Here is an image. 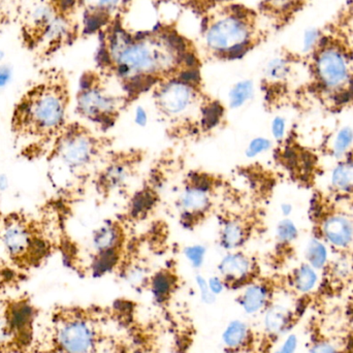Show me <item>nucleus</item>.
Returning <instances> with one entry per match:
<instances>
[{"mask_svg": "<svg viewBox=\"0 0 353 353\" xmlns=\"http://www.w3.org/2000/svg\"><path fill=\"white\" fill-rule=\"evenodd\" d=\"M195 283H196L197 290H199L201 301L208 305L214 303V301L216 300V296H214L211 290H210L207 278L199 274V275H196V277H195Z\"/></svg>", "mask_w": 353, "mask_h": 353, "instance_id": "34", "label": "nucleus"}, {"mask_svg": "<svg viewBox=\"0 0 353 353\" xmlns=\"http://www.w3.org/2000/svg\"><path fill=\"white\" fill-rule=\"evenodd\" d=\"M112 84L111 79L91 70L81 77L77 92V114L103 132L113 128L130 105L124 92L116 91Z\"/></svg>", "mask_w": 353, "mask_h": 353, "instance_id": "8", "label": "nucleus"}, {"mask_svg": "<svg viewBox=\"0 0 353 353\" xmlns=\"http://www.w3.org/2000/svg\"><path fill=\"white\" fill-rule=\"evenodd\" d=\"M141 161L142 153L139 151H110L95 175L97 192L108 196L125 188L136 175Z\"/></svg>", "mask_w": 353, "mask_h": 353, "instance_id": "11", "label": "nucleus"}, {"mask_svg": "<svg viewBox=\"0 0 353 353\" xmlns=\"http://www.w3.org/2000/svg\"><path fill=\"white\" fill-rule=\"evenodd\" d=\"M332 185L338 190L353 191V161H343L334 169Z\"/></svg>", "mask_w": 353, "mask_h": 353, "instance_id": "25", "label": "nucleus"}, {"mask_svg": "<svg viewBox=\"0 0 353 353\" xmlns=\"http://www.w3.org/2000/svg\"><path fill=\"white\" fill-rule=\"evenodd\" d=\"M306 259L309 265L315 270H321L327 265L329 253L327 247L319 239L310 241L306 249Z\"/></svg>", "mask_w": 353, "mask_h": 353, "instance_id": "26", "label": "nucleus"}, {"mask_svg": "<svg viewBox=\"0 0 353 353\" xmlns=\"http://www.w3.org/2000/svg\"><path fill=\"white\" fill-rule=\"evenodd\" d=\"M53 143L52 161L72 178L86 176L105 159L112 146L110 139L79 123L68 124Z\"/></svg>", "mask_w": 353, "mask_h": 353, "instance_id": "7", "label": "nucleus"}, {"mask_svg": "<svg viewBox=\"0 0 353 353\" xmlns=\"http://www.w3.org/2000/svg\"><path fill=\"white\" fill-rule=\"evenodd\" d=\"M298 350V337L296 335H288L283 340L281 345L276 348L273 353H296Z\"/></svg>", "mask_w": 353, "mask_h": 353, "instance_id": "36", "label": "nucleus"}, {"mask_svg": "<svg viewBox=\"0 0 353 353\" xmlns=\"http://www.w3.org/2000/svg\"><path fill=\"white\" fill-rule=\"evenodd\" d=\"M151 93L157 113L175 138H193L211 132L225 115L222 103L203 90L199 72L165 81Z\"/></svg>", "mask_w": 353, "mask_h": 353, "instance_id": "4", "label": "nucleus"}, {"mask_svg": "<svg viewBox=\"0 0 353 353\" xmlns=\"http://www.w3.org/2000/svg\"><path fill=\"white\" fill-rule=\"evenodd\" d=\"M259 342V331L242 319L230 321L222 332L224 353H257Z\"/></svg>", "mask_w": 353, "mask_h": 353, "instance_id": "18", "label": "nucleus"}, {"mask_svg": "<svg viewBox=\"0 0 353 353\" xmlns=\"http://www.w3.org/2000/svg\"><path fill=\"white\" fill-rule=\"evenodd\" d=\"M217 272L225 290L236 294L263 276L259 261L242 249L226 252L218 263Z\"/></svg>", "mask_w": 353, "mask_h": 353, "instance_id": "13", "label": "nucleus"}, {"mask_svg": "<svg viewBox=\"0 0 353 353\" xmlns=\"http://www.w3.org/2000/svg\"><path fill=\"white\" fill-rule=\"evenodd\" d=\"M232 0H179L183 8H190L192 12H196L199 16L205 14L208 10L220 4L232 2Z\"/></svg>", "mask_w": 353, "mask_h": 353, "instance_id": "31", "label": "nucleus"}, {"mask_svg": "<svg viewBox=\"0 0 353 353\" xmlns=\"http://www.w3.org/2000/svg\"><path fill=\"white\" fill-rule=\"evenodd\" d=\"M272 136L277 142H281L285 138L286 120L281 116H276L271 124Z\"/></svg>", "mask_w": 353, "mask_h": 353, "instance_id": "35", "label": "nucleus"}, {"mask_svg": "<svg viewBox=\"0 0 353 353\" xmlns=\"http://www.w3.org/2000/svg\"><path fill=\"white\" fill-rule=\"evenodd\" d=\"M309 353H346V352L331 340L319 339L312 344Z\"/></svg>", "mask_w": 353, "mask_h": 353, "instance_id": "33", "label": "nucleus"}, {"mask_svg": "<svg viewBox=\"0 0 353 353\" xmlns=\"http://www.w3.org/2000/svg\"><path fill=\"white\" fill-rule=\"evenodd\" d=\"M208 284H209L210 290H211L212 294L215 296H219L225 290L223 282H222L221 278L218 275L208 278Z\"/></svg>", "mask_w": 353, "mask_h": 353, "instance_id": "38", "label": "nucleus"}, {"mask_svg": "<svg viewBox=\"0 0 353 353\" xmlns=\"http://www.w3.org/2000/svg\"><path fill=\"white\" fill-rule=\"evenodd\" d=\"M180 290V278L173 268L165 267L151 274L146 290L150 292L155 304L159 307L169 306Z\"/></svg>", "mask_w": 353, "mask_h": 353, "instance_id": "20", "label": "nucleus"}, {"mask_svg": "<svg viewBox=\"0 0 353 353\" xmlns=\"http://www.w3.org/2000/svg\"><path fill=\"white\" fill-rule=\"evenodd\" d=\"M183 254L192 269L199 270L205 263L207 248L203 245H189L183 249Z\"/></svg>", "mask_w": 353, "mask_h": 353, "instance_id": "29", "label": "nucleus"}, {"mask_svg": "<svg viewBox=\"0 0 353 353\" xmlns=\"http://www.w3.org/2000/svg\"><path fill=\"white\" fill-rule=\"evenodd\" d=\"M8 187V176L1 175L0 176V190H6Z\"/></svg>", "mask_w": 353, "mask_h": 353, "instance_id": "41", "label": "nucleus"}, {"mask_svg": "<svg viewBox=\"0 0 353 353\" xmlns=\"http://www.w3.org/2000/svg\"><path fill=\"white\" fill-rule=\"evenodd\" d=\"M279 286L273 278L261 276L259 280L238 292L236 303L247 315H263L276 302Z\"/></svg>", "mask_w": 353, "mask_h": 353, "instance_id": "14", "label": "nucleus"}, {"mask_svg": "<svg viewBox=\"0 0 353 353\" xmlns=\"http://www.w3.org/2000/svg\"><path fill=\"white\" fill-rule=\"evenodd\" d=\"M134 123L138 125L139 128H146L147 124L149 122V115L147 110L145 109L142 105H138L134 110Z\"/></svg>", "mask_w": 353, "mask_h": 353, "instance_id": "37", "label": "nucleus"}, {"mask_svg": "<svg viewBox=\"0 0 353 353\" xmlns=\"http://www.w3.org/2000/svg\"><path fill=\"white\" fill-rule=\"evenodd\" d=\"M153 203H154V192L151 190H143L142 192L134 195V199L132 201L130 212L134 217L144 216L152 209Z\"/></svg>", "mask_w": 353, "mask_h": 353, "instance_id": "27", "label": "nucleus"}, {"mask_svg": "<svg viewBox=\"0 0 353 353\" xmlns=\"http://www.w3.org/2000/svg\"><path fill=\"white\" fill-rule=\"evenodd\" d=\"M124 0H80L81 35L99 34L116 18Z\"/></svg>", "mask_w": 353, "mask_h": 353, "instance_id": "15", "label": "nucleus"}, {"mask_svg": "<svg viewBox=\"0 0 353 353\" xmlns=\"http://www.w3.org/2000/svg\"><path fill=\"white\" fill-rule=\"evenodd\" d=\"M4 59V52L0 50V64H1L2 60Z\"/></svg>", "mask_w": 353, "mask_h": 353, "instance_id": "42", "label": "nucleus"}, {"mask_svg": "<svg viewBox=\"0 0 353 353\" xmlns=\"http://www.w3.org/2000/svg\"><path fill=\"white\" fill-rule=\"evenodd\" d=\"M353 142V130L350 128H343L338 132L334 142L333 153L337 159L347 152Z\"/></svg>", "mask_w": 353, "mask_h": 353, "instance_id": "30", "label": "nucleus"}, {"mask_svg": "<svg viewBox=\"0 0 353 353\" xmlns=\"http://www.w3.org/2000/svg\"><path fill=\"white\" fill-rule=\"evenodd\" d=\"M51 0L33 2L24 14V39L32 47L39 45V39L49 23L57 14Z\"/></svg>", "mask_w": 353, "mask_h": 353, "instance_id": "19", "label": "nucleus"}, {"mask_svg": "<svg viewBox=\"0 0 353 353\" xmlns=\"http://www.w3.org/2000/svg\"><path fill=\"white\" fill-rule=\"evenodd\" d=\"M325 24L347 37L353 43V0H346Z\"/></svg>", "mask_w": 353, "mask_h": 353, "instance_id": "23", "label": "nucleus"}, {"mask_svg": "<svg viewBox=\"0 0 353 353\" xmlns=\"http://www.w3.org/2000/svg\"><path fill=\"white\" fill-rule=\"evenodd\" d=\"M12 80V70L8 66L0 64V89L4 88Z\"/></svg>", "mask_w": 353, "mask_h": 353, "instance_id": "39", "label": "nucleus"}, {"mask_svg": "<svg viewBox=\"0 0 353 353\" xmlns=\"http://www.w3.org/2000/svg\"><path fill=\"white\" fill-rule=\"evenodd\" d=\"M251 218L244 214L226 213L220 218L218 244L226 252L241 250L252 236Z\"/></svg>", "mask_w": 353, "mask_h": 353, "instance_id": "16", "label": "nucleus"}, {"mask_svg": "<svg viewBox=\"0 0 353 353\" xmlns=\"http://www.w3.org/2000/svg\"><path fill=\"white\" fill-rule=\"evenodd\" d=\"M161 331L137 303L120 299L59 307L39 346L45 353H163Z\"/></svg>", "mask_w": 353, "mask_h": 353, "instance_id": "2", "label": "nucleus"}, {"mask_svg": "<svg viewBox=\"0 0 353 353\" xmlns=\"http://www.w3.org/2000/svg\"><path fill=\"white\" fill-rule=\"evenodd\" d=\"M299 236L298 228L290 218H283L276 228V236L281 244H290Z\"/></svg>", "mask_w": 353, "mask_h": 353, "instance_id": "28", "label": "nucleus"}, {"mask_svg": "<svg viewBox=\"0 0 353 353\" xmlns=\"http://www.w3.org/2000/svg\"><path fill=\"white\" fill-rule=\"evenodd\" d=\"M272 144L273 143L270 139L263 138V137L253 138L247 145L245 155H246L247 159H255L259 155L268 152L272 148Z\"/></svg>", "mask_w": 353, "mask_h": 353, "instance_id": "32", "label": "nucleus"}, {"mask_svg": "<svg viewBox=\"0 0 353 353\" xmlns=\"http://www.w3.org/2000/svg\"><path fill=\"white\" fill-rule=\"evenodd\" d=\"M255 95L254 82L249 79L238 81L230 87L228 91V107L232 110H239L252 101Z\"/></svg>", "mask_w": 353, "mask_h": 353, "instance_id": "24", "label": "nucleus"}, {"mask_svg": "<svg viewBox=\"0 0 353 353\" xmlns=\"http://www.w3.org/2000/svg\"><path fill=\"white\" fill-rule=\"evenodd\" d=\"M70 90L62 74H55L33 86L19 101L12 130L25 140L55 141L68 125Z\"/></svg>", "mask_w": 353, "mask_h": 353, "instance_id": "6", "label": "nucleus"}, {"mask_svg": "<svg viewBox=\"0 0 353 353\" xmlns=\"http://www.w3.org/2000/svg\"><path fill=\"white\" fill-rule=\"evenodd\" d=\"M0 246L14 263H32L45 253V247L37 240L30 226L22 219H8L0 230Z\"/></svg>", "mask_w": 353, "mask_h": 353, "instance_id": "12", "label": "nucleus"}, {"mask_svg": "<svg viewBox=\"0 0 353 353\" xmlns=\"http://www.w3.org/2000/svg\"><path fill=\"white\" fill-rule=\"evenodd\" d=\"M323 234L327 242L337 248H347L353 242V224L343 215H332L325 219Z\"/></svg>", "mask_w": 353, "mask_h": 353, "instance_id": "21", "label": "nucleus"}, {"mask_svg": "<svg viewBox=\"0 0 353 353\" xmlns=\"http://www.w3.org/2000/svg\"><path fill=\"white\" fill-rule=\"evenodd\" d=\"M182 10L178 0H124L113 21L130 32H151L176 27Z\"/></svg>", "mask_w": 353, "mask_h": 353, "instance_id": "9", "label": "nucleus"}, {"mask_svg": "<svg viewBox=\"0 0 353 353\" xmlns=\"http://www.w3.org/2000/svg\"><path fill=\"white\" fill-rule=\"evenodd\" d=\"M99 39L97 70L121 88L130 105L161 83L201 68L196 45L176 27L130 32L113 21Z\"/></svg>", "mask_w": 353, "mask_h": 353, "instance_id": "1", "label": "nucleus"}, {"mask_svg": "<svg viewBox=\"0 0 353 353\" xmlns=\"http://www.w3.org/2000/svg\"><path fill=\"white\" fill-rule=\"evenodd\" d=\"M197 50L219 61L241 59L274 34L259 8L220 4L201 14Z\"/></svg>", "mask_w": 353, "mask_h": 353, "instance_id": "3", "label": "nucleus"}, {"mask_svg": "<svg viewBox=\"0 0 353 353\" xmlns=\"http://www.w3.org/2000/svg\"><path fill=\"white\" fill-rule=\"evenodd\" d=\"M306 50L300 53L310 76L309 87L335 99L353 97V43L347 37L323 25L313 31Z\"/></svg>", "mask_w": 353, "mask_h": 353, "instance_id": "5", "label": "nucleus"}, {"mask_svg": "<svg viewBox=\"0 0 353 353\" xmlns=\"http://www.w3.org/2000/svg\"><path fill=\"white\" fill-rule=\"evenodd\" d=\"M311 1L312 0H261L257 8L273 32L277 33L292 25Z\"/></svg>", "mask_w": 353, "mask_h": 353, "instance_id": "17", "label": "nucleus"}, {"mask_svg": "<svg viewBox=\"0 0 353 353\" xmlns=\"http://www.w3.org/2000/svg\"><path fill=\"white\" fill-rule=\"evenodd\" d=\"M292 210H294V208H292V203H283L280 205V211L285 218L290 217V214L292 213Z\"/></svg>", "mask_w": 353, "mask_h": 353, "instance_id": "40", "label": "nucleus"}, {"mask_svg": "<svg viewBox=\"0 0 353 353\" xmlns=\"http://www.w3.org/2000/svg\"><path fill=\"white\" fill-rule=\"evenodd\" d=\"M290 288L301 294H307L312 292L319 283V275L314 268L309 263H303L296 268L288 278Z\"/></svg>", "mask_w": 353, "mask_h": 353, "instance_id": "22", "label": "nucleus"}, {"mask_svg": "<svg viewBox=\"0 0 353 353\" xmlns=\"http://www.w3.org/2000/svg\"><path fill=\"white\" fill-rule=\"evenodd\" d=\"M220 182L205 172H190L176 199L181 225L194 230L211 215L215 205L216 190Z\"/></svg>", "mask_w": 353, "mask_h": 353, "instance_id": "10", "label": "nucleus"}]
</instances>
